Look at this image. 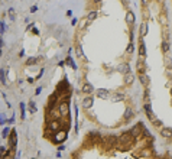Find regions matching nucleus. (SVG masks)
<instances>
[{
	"mask_svg": "<svg viewBox=\"0 0 172 159\" xmlns=\"http://www.w3.org/2000/svg\"><path fill=\"white\" fill-rule=\"evenodd\" d=\"M143 129H145V126H143V123H137V124H135L130 130H129V132H130L132 133V136H133V138H142V133H143Z\"/></svg>",
	"mask_w": 172,
	"mask_h": 159,
	"instance_id": "f257e3e1",
	"label": "nucleus"
},
{
	"mask_svg": "<svg viewBox=\"0 0 172 159\" xmlns=\"http://www.w3.org/2000/svg\"><path fill=\"white\" fill-rule=\"evenodd\" d=\"M58 110H59V113H61V116L67 117V116L70 114V104H68V101H67V100H62V101L59 103V106H58Z\"/></svg>",
	"mask_w": 172,
	"mask_h": 159,
	"instance_id": "f03ea898",
	"label": "nucleus"
},
{
	"mask_svg": "<svg viewBox=\"0 0 172 159\" xmlns=\"http://www.w3.org/2000/svg\"><path fill=\"white\" fill-rule=\"evenodd\" d=\"M54 140L56 142V143H61V142H64V140H65L67 139V132L65 130H58V132H55V134H54Z\"/></svg>",
	"mask_w": 172,
	"mask_h": 159,
	"instance_id": "7ed1b4c3",
	"label": "nucleus"
},
{
	"mask_svg": "<svg viewBox=\"0 0 172 159\" xmlns=\"http://www.w3.org/2000/svg\"><path fill=\"white\" fill-rule=\"evenodd\" d=\"M61 122H58V120H51L49 122V124H48V127H49V130L51 132H58V130H61Z\"/></svg>",
	"mask_w": 172,
	"mask_h": 159,
	"instance_id": "20e7f679",
	"label": "nucleus"
},
{
	"mask_svg": "<svg viewBox=\"0 0 172 159\" xmlns=\"http://www.w3.org/2000/svg\"><path fill=\"white\" fill-rule=\"evenodd\" d=\"M81 91H82L84 94H87V96H88V94H91V93L94 91V88H93V85H91L90 82H84L82 87H81Z\"/></svg>",
	"mask_w": 172,
	"mask_h": 159,
	"instance_id": "39448f33",
	"label": "nucleus"
},
{
	"mask_svg": "<svg viewBox=\"0 0 172 159\" xmlns=\"http://www.w3.org/2000/svg\"><path fill=\"white\" fill-rule=\"evenodd\" d=\"M161 136L165 139H171L172 138V129L171 127H162L161 129Z\"/></svg>",
	"mask_w": 172,
	"mask_h": 159,
	"instance_id": "423d86ee",
	"label": "nucleus"
},
{
	"mask_svg": "<svg viewBox=\"0 0 172 159\" xmlns=\"http://www.w3.org/2000/svg\"><path fill=\"white\" fill-rule=\"evenodd\" d=\"M135 20H136L135 13H133L132 10H127V12H126V22H127L129 25H133V23H135Z\"/></svg>",
	"mask_w": 172,
	"mask_h": 159,
	"instance_id": "0eeeda50",
	"label": "nucleus"
},
{
	"mask_svg": "<svg viewBox=\"0 0 172 159\" xmlns=\"http://www.w3.org/2000/svg\"><path fill=\"white\" fill-rule=\"evenodd\" d=\"M123 117H124V120H127V122H129V120H132V119L135 117L133 110H132L130 107H127V108L124 110V116H123Z\"/></svg>",
	"mask_w": 172,
	"mask_h": 159,
	"instance_id": "6e6552de",
	"label": "nucleus"
},
{
	"mask_svg": "<svg viewBox=\"0 0 172 159\" xmlns=\"http://www.w3.org/2000/svg\"><path fill=\"white\" fill-rule=\"evenodd\" d=\"M117 71L122 74H127V73H130V67H129V64H122V65H119Z\"/></svg>",
	"mask_w": 172,
	"mask_h": 159,
	"instance_id": "1a4fd4ad",
	"label": "nucleus"
},
{
	"mask_svg": "<svg viewBox=\"0 0 172 159\" xmlns=\"http://www.w3.org/2000/svg\"><path fill=\"white\" fill-rule=\"evenodd\" d=\"M97 96H98L100 98H109L110 93L107 91V90H104V88H100V90H97Z\"/></svg>",
	"mask_w": 172,
	"mask_h": 159,
	"instance_id": "9d476101",
	"label": "nucleus"
},
{
	"mask_svg": "<svg viewBox=\"0 0 172 159\" xmlns=\"http://www.w3.org/2000/svg\"><path fill=\"white\" fill-rule=\"evenodd\" d=\"M133 81H135V75H133L132 73H127V74H124V82H126L127 85H130Z\"/></svg>",
	"mask_w": 172,
	"mask_h": 159,
	"instance_id": "9b49d317",
	"label": "nucleus"
},
{
	"mask_svg": "<svg viewBox=\"0 0 172 159\" xmlns=\"http://www.w3.org/2000/svg\"><path fill=\"white\" fill-rule=\"evenodd\" d=\"M93 106V97H85L82 100V107L84 108H90Z\"/></svg>",
	"mask_w": 172,
	"mask_h": 159,
	"instance_id": "f8f14e48",
	"label": "nucleus"
},
{
	"mask_svg": "<svg viewBox=\"0 0 172 159\" xmlns=\"http://www.w3.org/2000/svg\"><path fill=\"white\" fill-rule=\"evenodd\" d=\"M139 80H140V84H142V85H145V87L149 85V77H147L146 74H139Z\"/></svg>",
	"mask_w": 172,
	"mask_h": 159,
	"instance_id": "ddd939ff",
	"label": "nucleus"
},
{
	"mask_svg": "<svg viewBox=\"0 0 172 159\" xmlns=\"http://www.w3.org/2000/svg\"><path fill=\"white\" fill-rule=\"evenodd\" d=\"M112 100L113 101H123L124 100V94H122V93H113L112 94Z\"/></svg>",
	"mask_w": 172,
	"mask_h": 159,
	"instance_id": "4468645a",
	"label": "nucleus"
},
{
	"mask_svg": "<svg viewBox=\"0 0 172 159\" xmlns=\"http://www.w3.org/2000/svg\"><path fill=\"white\" fill-rule=\"evenodd\" d=\"M146 33H147V23H143L140 25V38H143V36H146Z\"/></svg>",
	"mask_w": 172,
	"mask_h": 159,
	"instance_id": "2eb2a0df",
	"label": "nucleus"
},
{
	"mask_svg": "<svg viewBox=\"0 0 172 159\" xmlns=\"http://www.w3.org/2000/svg\"><path fill=\"white\" fill-rule=\"evenodd\" d=\"M165 65H166L168 70H171V68H172V58L168 54H165Z\"/></svg>",
	"mask_w": 172,
	"mask_h": 159,
	"instance_id": "dca6fc26",
	"label": "nucleus"
},
{
	"mask_svg": "<svg viewBox=\"0 0 172 159\" xmlns=\"http://www.w3.org/2000/svg\"><path fill=\"white\" fill-rule=\"evenodd\" d=\"M162 51H163L165 54H168V51H169V42H168V41H163V42H162Z\"/></svg>",
	"mask_w": 172,
	"mask_h": 159,
	"instance_id": "f3484780",
	"label": "nucleus"
},
{
	"mask_svg": "<svg viewBox=\"0 0 172 159\" xmlns=\"http://www.w3.org/2000/svg\"><path fill=\"white\" fill-rule=\"evenodd\" d=\"M96 17H97V12H96V10H91V12L87 15V19H88L90 22H91V20H94Z\"/></svg>",
	"mask_w": 172,
	"mask_h": 159,
	"instance_id": "a211bd4d",
	"label": "nucleus"
},
{
	"mask_svg": "<svg viewBox=\"0 0 172 159\" xmlns=\"http://www.w3.org/2000/svg\"><path fill=\"white\" fill-rule=\"evenodd\" d=\"M159 19H161V23H162L163 26H166V23H168V19H166V13H162Z\"/></svg>",
	"mask_w": 172,
	"mask_h": 159,
	"instance_id": "6ab92c4d",
	"label": "nucleus"
},
{
	"mask_svg": "<svg viewBox=\"0 0 172 159\" xmlns=\"http://www.w3.org/2000/svg\"><path fill=\"white\" fill-rule=\"evenodd\" d=\"M133 51H135V45L130 42V43H129V47H127V49H126V52L127 54H133Z\"/></svg>",
	"mask_w": 172,
	"mask_h": 159,
	"instance_id": "aec40b11",
	"label": "nucleus"
},
{
	"mask_svg": "<svg viewBox=\"0 0 172 159\" xmlns=\"http://www.w3.org/2000/svg\"><path fill=\"white\" fill-rule=\"evenodd\" d=\"M31 111L33 113V111H36V106L33 104V103H31Z\"/></svg>",
	"mask_w": 172,
	"mask_h": 159,
	"instance_id": "412c9836",
	"label": "nucleus"
},
{
	"mask_svg": "<svg viewBox=\"0 0 172 159\" xmlns=\"http://www.w3.org/2000/svg\"><path fill=\"white\" fill-rule=\"evenodd\" d=\"M33 62H36V59H33V58H31V59L28 61V64H33Z\"/></svg>",
	"mask_w": 172,
	"mask_h": 159,
	"instance_id": "4be33fe9",
	"label": "nucleus"
},
{
	"mask_svg": "<svg viewBox=\"0 0 172 159\" xmlns=\"http://www.w3.org/2000/svg\"><path fill=\"white\" fill-rule=\"evenodd\" d=\"M94 3H100V2H103V0H93Z\"/></svg>",
	"mask_w": 172,
	"mask_h": 159,
	"instance_id": "5701e85b",
	"label": "nucleus"
},
{
	"mask_svg": "<svg viewBox=\"0 0 172 159\" xmlns=\"http://www.w3.org/2000/svg\"><path fill=\"white\" fill-rule=\"evenodd\" d=\"M3 159H12V156H9V155H7V156H5Z\"/></svg>",
	"mask_w": 172,
	"mask_h": 159,
	"instance_id": "b1692460",
	"label": "nucleus"
},
{
	"mask_svg": "<svg viewBox=\"0 0 172 159\" xmlns=\"http://www.w3.org/2000/svg\"><path fill=\"white\" fill-rule=\"evenodd\" d=\"M171 94H172V88H171Z\"/></svg>",
	"mask_w": 172,
	"mask_h": 159,
	"instance_id": "393cba45",
	"label": "nucleus"
}]
</instances>
